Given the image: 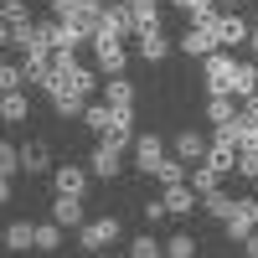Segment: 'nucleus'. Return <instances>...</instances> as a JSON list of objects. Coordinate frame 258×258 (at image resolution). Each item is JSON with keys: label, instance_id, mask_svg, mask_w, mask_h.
Returning a JSON list of instances; mask_svg holds the SVG:
<instances>
[{"label": "nucleus", "instance_id": "obj_3", "mask_svg": "<svg viewBox=\"0 0 258 258\" xmlns=\"http://www.w3.org/2000/svg\"><path fill=\"white\" fill-rule=\"evenodd\" d=\"M232 78H238V57H232V52L202 57V83H207V93H232Z\"/></svg>", "mask_w": 258, "mask_h": 258}, {"label": "nucleus", "instance_id": "obj_11", "mask_svg": "<svg viewBox=\"0 0 258 258\" xmlns=\"http://www.w3.org/2000/svg\"><path fill=\"white\" fill-rule=\"evenodd\" d=\"M135 83L129 78H103V103H109V109H119V114H135Z\"/></svg>", "mask_w": 258, "mask_h": 258}, {"label": "nucleus", "instance_id": "obj_14", "mask_svg": "<svg viewBox=\"0 0 258 258\" xmlns=\"http://www.w3.org/2000/svg\"><path fill=\"white\" fill-rule=\"evenodd\" d=\"M88 176H93V170H83V165H57V170H52V191L83 197V191H88Z\"/></svg>", "mask_w": 258, "mask_h": 258}, {"label": "nucleus", "instance_id": "obj_35", "mask_svg": "<svg viewBox=\"0 0 258 258\" xmlns=\"http://www.w3.org/2000/svg\"><path fill=\"white\" fill-rule=\"evenodd\" d=\"M238 176L243 181H258V150H238Z\"/></svg>", "mask_w": 258, "mask_h": 258}, {"label": "nucleus", "instance_id": "obj_39", "mask_svg": "<svg viewBox=\"0 0 258 258\" xmlns=\"http://www.w3.org/2000/svg\"><path fill=\"white\" fill-rule=\"evenodd\" d=\"M212 6H217V11H238L243 0H212Z\"/></svg>", "mask_w": 258, "mask_h": 258}, {"label": "nucleus", "instance_id": "obj_18", "mask_svg": "<svg viewBox=\"0 0 258 258\" xmlns=\"http://www.w3.org/2000/svg\"><path fill=\"white\" fill-rule=\"evenodd\" d=\"M129 16H135V36L160 31V0H129Z\"/></svg>", "mask_w": 258, "mask_h": 258}, {"label": "nucleus", "instance_id": "obj_23", "mask_svg": "<svg viewBox=\"0 0 258 258\" xmlns=\"http://www.w3.org/2000/svg\"><path fill=\"white\" fill-rule=\"evenodd\" d=\"M258 93V62H238V78H232V98H253Z\"/></svg>", "mask_w": 258, "mask_h": 258}, {"label": "nucleus", "instance_id": "obj_45", "mask_svg": "<svg viewBox=\"0 0 258 258\" xmlns=\"http://www.w3.org/2000/svg\"><path fill=\"white\" fill-rule=\"evenodd\" d=\"M253 186H258V181H253Z\"/></svg>", "mask_w": 258, "mask_h": 258}, {"label": "nucleus", "instance_id": "obj_1", "mask_svg": "<svg viewBox=\"0 0 258 258\" xmlns=\"http://www.w3.org/2000/svg\"><path fill=\"white\" fill-rule=\"evenodd\" d=\"M103 11H109V0H52V21H68L88 36L103 26Z\"/></svg>", "mask_w": 258, "mask_h": 258}, {"label": "nucleus", "instance_id": "obj_10", "mask_svg": "<svg viewBox=\"0 0 258 258\" xmlns=\"http://www.w3.org/2000/svg\"><path fill=\"white\" fill-rule=\"evenodd\" d=\"M170 47H176V41H170L165 31H140V36H135V57H140V62H165Z\"/></svg>", "mask_w": 258, "mask_h": 258}, {"label": "nucleus", "instance_id": "obj_34", "mask_svg": "<svg viewBox=\"0 0 258 258\" xmlns=\"http://www.w3.org/2000/svg\"><path fill=\"white\" fill-rule=\"evenodd\" d=\"M170 6H176L181 16H191V21H202V16H212V11H217L212 0H170Z\"/></svg>", "mask_w": 258, "mask_h": 258}, {"label": "nucleus", "instance_id": "obj_12", "mask_svg": "<svg viewBox=\"0 0 258 258\" xmlns=\"http://www.w3.org/2000/svg\"><path fill=\"white\" fill-rule=\"evenodd\" d=\"M176 47H181L186 57H212V52H222V47H217V36H212L207 26H191V31H181V36H176Z\"/></svg>", "mask_w": 258, "mask_h": 258}, {"label": "nucleus", "instance_id": "obj_44", "mask_svg": "<svg viewBox=\"0 0 258 258\" xmlns=\"http://www.w3.org/2000/svg\"><path fill=\"white\" fill-rule=\"evenodd\" d=\"M253 6H258V0H253Z\"/></svg>", "mask_w": 258, "mask_h": 258}, {"label": "nucleus", "instance_id": "obj_37", "mask_svg": "<svg viewBox=\"0 0 258 258\" xmlns=\"http://www.w3.org/2000/svg\"><path fill=\"white\" fill-rule=\"evenodd\" d=\"M140 217H145V227H150V222H160V217H170V212H165V202L155 197V202H145V207H140Z\"/></svg>", "mask_w": 258, "mask_h": 258}, {"label": "nucleus", "instance_id": "obj_41", "mask_svg": "<svg viewBox=\"0 0 258 258\" xmlns=\"http://www.w3.org/2000/svg\"><path fill=\"white\" fill-rule=\"evenodd\" d=\"M248 109H253V114H258V93H253V98H248Z\"/></svg>", "mask_w": 258, "mask_h": 258}, {"label": "nucleus", "instance_id": "obj_30", "mask_svg": "<svg viewBox=\"0 0 258 258\" xmlns=\"http://www.w3.org/2000/svg\"><path fill=\"white\" fill-rule=\"evenodd\" d=\"M160 253H165V243H155L150 232H135V238H129V258H160Z\"/></svg>", "mask_w": 258, "mask_h": 258}, {"label": "nucleus", "instance_id": "obj_38", "mask_svg": "<svg viewBox=\"0 0 258 258\" xmlns=\"http://www.w3.org/2000/svg\"><path fill=\"white\" fill-rule=\"evenodd\" d=\"M243 253H248V258H258V232H248V238H243Z\"/></svg>", "mask_w": 258, "mask_h": 258}, {"label": "nucleus", "instance_id": "obj_8", "mask_svg": "<svg viewBox=\"0 0 258 258\" xmlns=\"http://www.w3.org/2000/svg\"><path fill=\"white\" fill-rule=\"evenodd\" d=\"M207 150H212V140L197 135V129H181V135L170 140V155H181L186 165H202V160H207Z\"/></svg>", "mask_w": 258, "mask_h": 258}, {"label": "nucleus", "instance_id": "obj_20", "mask_svg": "<svg viewBox=\"0 0 258 258\" xmlns=\"http://www.w3.org/2000/svg\"><path fill=\"white\" fill-rule=\"evenodd\" d=\"M26 114H31V103H26V93H0V119L6 124H26Z\"/></svg>", "mask_w": 258, "mask_h": 258}, {"label": "nucleus", "instance_id": "obj_9", "mask_svg": "<svg viewBox=\"0 0 258 258\" xmlns=\"http://www.w3.org/2000/svg\"><path fill=\"white\" fill-rule=\"evenodd\" d=\"M170 155V150H165V140L160 135H140L135 140V165H140V176H155V165Z\"/></svg>", "mask_w": 258, "mask_h": 258}, {"label": "nucleus", "instance_id": "obj_33", "mask_svg": "<svg viewBox=\"0 0 258 258\" xmlns=\"http://www.w3.org/2000/svg\"><path fill=\"white\" fill-rule=\"evenodd\" d=\"M16 170H21V150H16L11 140H0V176L16 181Z\"/></svg>", "mask_w": 258, "mask_h": 258}, {"label": "nucleus", "instance_id": "obj_26", "mask_svg": "<svg viewBox=\"0 0 258 258\" xmlns=\"http://www.w3.org/2000/svg\"><path fill=\"white\" fill-rule=\"evenodd\" d=\"M119 119H124V114H119V109H109V103H88V114H83V124H88L93 135H103V129L119 124Z\"/></svg>", "mask_w": 258, "mask_h": 258}, {"label": "nucleus", "instance_id": "obj_42", "mask_svg": "<svg viewBox=\"0 0 258 258\" xmlns=\"http://www.w3.org/2000/svg\"><path fill=\"white\" fill-rule=\"evenodd\" d=\"M109 6H129V0H109Z\"/></svg>", "mask_w": 258, "mask_h": 258}, {"label": "nucleus", "instance_id": "obj_36", "mask_svg": "<svg viewBox=\"0 0 258 258\" xmlns=\"http://www.w3.org/2000/svg\"><path fill=\"white\" fill-rule=\"evenodd\" d=\"M21 83H26V73H16L11 62H6V68H0V93H16Z\"/></svg>", "mask_w": 258, "mask_h": 258}, {"label": "nucleus", "instance_id": "obj_32", "mask_svg": "<svg viewBox=\"0 0 258 258\" xmlns=\"http://www.w3.org/2000/svg\"><path fill=\"white\" fill-rule=\"evenodd\" d=\"M191 186H197L202 197H207V191H217V186H222V176H217L212 165H191Z\"/></svg>", "mask_w": 258, "mask_h": 258}, {"label": "nucleus", "instance_id": "obj_4", "mask_svg": "<svg viewBox=\"0 0 258 258\" xmlns=\"http://www.w3.org/2000/svg\"><path fill=\"white\" fill-rule=\"evenodd\" d=\"M119 232H124L119 217H93V222H83V227H78V248L103 253V248H114V243H119Z\"/></svg>", "mask_w": 258, "mask_h": 258}, {"label": "nucleus", "instance_id": "obj_25", "mask_svg": "<svg viewBox=\"0 0 258 258\" xmlns=\"http://www.w3.org/2000/svg\"><path fill=\"white\" fill-rule=\"evenodd\" d=\"M232 207H238V197H227L222 186L202 197V212H207V217H217V222H227V212H232Z\"/></svg>", "mask_w": 258, "mask_h": 258}, {"label": "nucleus", "instance_id": "obj_16", "mask_svg": "<svg viewBox=\"0 0 258 258\" xmlns=\"http://www.w3.org/2000/svg\"><path fill=\"white\" fill-rule=\"evenodd\" d=\"M119 155H124V150H109V145H98L93 155H88V170H93L98 181H114L119 170H124V165H119Z\"/></svg>", "mask_w": 258, "mask_h": 258}, {"label": "nucleus", "instance_id": "obj_22", "mask_svg": "<svg viewBox=\"0 0 258 258\" xmlns=\"http://www.w3.org/2000/svg\"><path fill=\"white\" fill-rule=\"evenodd\" d=\"M232 119H238V109H232V93H212L207 98V124H232Z\"/></svg>", "mask_w": 258, "mask_h": 258}, {"label": "nucleus", "instance_id": "obj_21", "mask_svg": "<svg viewBox=\"0 0 258 258\" xmlns=\"http://www.w3.org/2000/svg\"><path fill=\"white\" fill-rule=\"evenodd\" d=\"M47 98H52L57 119H83V114H88V98H78V93H47Z\"/></svg>", "mask_w": 258, "mask_h": 258}, {"label": "nucleus", "instance_id": "obj_6", "mask_svg": "<svg viewBox=\"0 0 258 258\" xmlns=\"http://www.w3.org/2000/svg\"><path fill=\"white\" fill-rule=\"evenodd\" d=\"M212 36H217L222 52H232V47H243V41L253 36V26H248L238 11H217V21H212Z\"/></svg>", "mask_w": 258, "mask_h": 258}, {"label": "nucleus", "instance_id": "obj_43", "mask_svg": "<svg viewBox=\"0 0 258 258\" xmlns=\"http://www.w3.org/2000/svg\"><path fill=\"white\" fill-rule=\"evenodd\" d=\"M93 258H114V253H93Z\"/></svg>", "mask_w": 258, "mask_h": 258}, {"label": "nucleus", "instance_id": "obj_2", "mask_svg": "<svg viewBox=\"0 0 258 258\" xmlns=\"http://www.w3.org/2000/svg\"><path fill=\"white\" fill-rule=\"evenodd\" d=\"M93 68L103 73V78H124V68H129V47L119 36H109V31H93Z\"/></svg>", "mask_w": 258, "mask_h": 258}, {"label": "nucleus", "instance_id": "obj_5", "mask_svg": "<svg viewBox=\"0 0 258 258\" xmlns=\"http://www.w3.org/2000/svg\"><path fill=\"white\" fill-rule=\"evenodd\" d=\"M222 232H227V243H243L248 232H258V197H238V207L227 212Z\"/></svg>", "mask_w": 258, "mask_h": 258}, {"label": "nucleus", "instance_id": "obj_31", "mask_svg": "<svg viewBox=\"0 0 258 258\" xmlns=\"http://www.w3.org/2000/svg\"><path fill=\"white\" fill-rule=\"evenodd\" d=\"M0 26H31L26 0H6V6H0Z\"/></svg>", "mask_w": 258, "mask_h": 258}, {"label": "nucleus", "instance_id": "obj_29", "mask_svg": "<svg viewBox=\"0 0 258 258\" xmlns=\"http://www.w3.org/2000/svg\"><path fill=\"white\" fill-rule=\"evenodd\" d=\"M62 248V222H36V253H57Z\"/></svg>", "mask_w": 258, "mask_h": 258}, {"label": "nucleus", "instance_id": "obj_19", "mask_svg": "<svg viewBox=\"0 0 258 258\" xmlns=\"http://www.w3.org/2000/svg\"><path fill=\"white\" fill-rule=\"evenodd\" d=\"M21 170H26V176L52 170V150H47V145H21Z\"/></svg>", "mask_w": 258, "mask_h": 258}, {"label": "nucleus", "instance_id": "obj_24", "mask_svg": "<svg viewBox=\"0 0 258 258\" xmlns=\"http://www.w3.org/2000/svg\"><path fill=\"white\" fill-rule=\"evenodd\" d=\"M6 248H11V253H31V248H36V227H31V222H11V227H6Z\"/></svg>", "mask_w": 258, "mask_h": 258}, {"label": "nucleus", "instance_id": "obj_15", "mask_svg": "<svg viewBox=\"0 0 258 258\" xmlns=\"http://www.w3.org/2000/svg\"><path fill=\"white\" fill-rule=\"evenodd\" d=\"M52 222H62V227H83V222H88V212H83V197H68V191H57V202H52Z\"/></svg>", "mask_w": 258, "mask_h": 258}, {"label": "nucleus", "instance_id": "obj_40", "mask_svg": "<svg viewBox=\"0 0 258 258\" xmlns=\"http://www.w3.org/2000/svg\"><path fill=\"white\" fill-rule=\"evenodd\" d=\"M248 47H253V57H258V31H253V36H248Z\"/></svg>", "mask_w": 258, "mask_h": 258}, {"label": "nucleus", "instance_id": "obj_17", "mask_svg": "<svg viewBox=\"0 0 258 258\" xmlns=\"http://www.w3.org/2000/svg\"><path fill=\"white\" fill-rule=\"evenodd\" d=\"M98 31H109V36L129 41V36H135V16H129V6H109V11H103V26H98Z\"/></svg>", "mask_w": 258, "mask_h": 258}, {"label": "nucleus", "instance_id": "obj_7", "mask_svg": "<svg viewBox=\"0 0 258 258\" xmlns=\"http://www.w3.org/2000/svg\"><path fill=\"white\" fill-rule=\"evenodd\" d=\"M160 202H165L170 217H191V212H202V191L191 186V181H176V186L160 191Z\"/></svg>", "mask_w": 258, "mask_h": 258}, {"label": "nucleus", "instance_id": "obj_28", "mask_svg": "<svg viewBox=\"0 0 258 258\" xmlns=\"http://www.w3.org/2000/svg\"><path fill=\"white\" fill-rule=\"evenodd\" d=\"M165 258H197V238L181 227V232H170L165 238Z\"/></svg>", "mask_w": 258, "mask_h": 258}, {"label": "nucleus", "instance_id": "obj_27", "mask_svg": "<svg viewBox=\"0 0 258 258\" xmlns=\"http://www.w3.org/2000/svg\"><path fill=\"white\" fill-rule=\"evenodd\" d=\"M186 176H191V165H186L181 155H165V160L155 165V181H160V186H176V181H186Z\"/></svg>", "mask_w": 258, "mask_h": 258}, {"label": "nucleus", "instance_id": "obj_13", "mask_svg": "<svg viewBox=\"0 0 258 258\" xmlns=\"http://www.w3.org/2000/svg\"><path fill=\"white\" fill-rule=\"evenodd\" d=\"M202 165H212L217 176H238V145H227V140L212 135V150H207V160H202Z\"/></svg>", "mask_w": 258, "mask_h": 258}]
</instances>
